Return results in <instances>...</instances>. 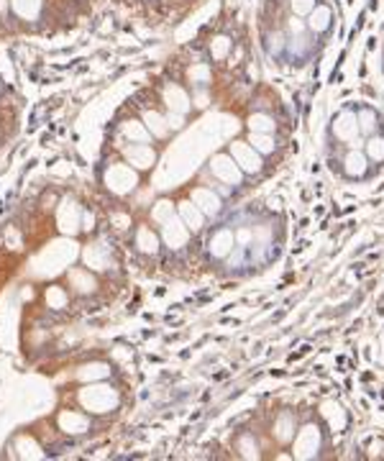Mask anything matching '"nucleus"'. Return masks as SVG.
Masks as SVG:
<instances>
[{"label": "nucleus", "mask_w": 384, "mask_h": 461, "mask_svg": "<svg viewBox=\"0 0 384 461\" xmlns=\"http://www.w3.org/2000/svg\"><path fill=\"white\" fill-rule=\"evenodd\" d=\"M228 154L233 156V161H236L238 167H241V172L246 174L262 172V154L256 152L251 144H246V141H233Z\"/></svg>", "instance_id": "obj_5"}, {"label": "nucleus", "mask_w": 384, "mask_h": 461, "mask_svg": "<svg viewBox=\"0 0 384 461\" xmlns=\"http://www.w3.org/2000/svg\"><path fill=\"white\" fill-rule=\"evenodd\" d=\"M274 438L279 443H287V441H292L295 438V415L292 413H282L279 418L274 421Z\"/></svg>", "instance_id": "obj_19"}, {"label": "nucleus", "mask_w": 384, "mask_h": 461, "mask_svg": "<svg viewBox=\"0 0 384 461\" xmlns=\"http://www.w3.org/2000/svg\"><path fill=\"white\" fill-rule=\"evenodd\" d=\"M167 123H169V131H172V128H182V123H185V115H182V113H172V110H169V115H167Z\"/></svg>", "instance_id": "obj_39"}, {"label": "nucleus", "mask_w": 384, "mask_h": 461, "mask_svg": "<svg viewBox=\"0 0 384 461\" xmlns=\"http://www.w3.org/2000/svg\"><path fill=\"white\" fill-rule=\"evenodd\" d=\"M364 154H366V159H369V161H377V164H382V161H384V139H382V136H366Z\"/></svg>", "instance_id": "obj_24"}, {"label": "nucleus", "mask_w": 384, "mask_h": 461, "mask_svg": "<svg viewBox=\"0 0 384 461\" xmlns=\"http://www.w3.org/2000/svg\"><path fill=\"white\" fill-rule=\"evenodd\" d=\"M323 415H325V421L330 423V428H333V431H341V428L346 426L344 410L338 408V405H333V402H325V405H323Z\"/></svg>", "instance_id": "obj_27"}, {"label": "nucleus", "mask_w": 384, "mask_h": 461, "mask_svg": "<svg viewBox=\"0 0 384 461\" xmlns=\"http://www.w3.org/2000/svg\"><path fill=\"white\" fill-rule=\"evenodd\" d=\"M333 136L344 144H351L354 139H359V118L354 110H341L333 120Z\"/></svg>", "instance_id": "obj_7"}, {"label": "nucleus", "mask_w": 384, "mask_h": 461, "mask_svg": "<svg viewBox=\"0 0 384 461\" xmlns=\"http://www.w3.org/2000/svg\"><path fill=\"white\" fill-rule=\"evenodd\" d=\"M69 280L77 285V290H80V292H90V290L95 288V280L90 277L88 272H82V269H74V272H69Z\"/></svg>", "instance_id": "obj_32"}, {"label": "nucleus", "mask_w": 384, "mask_h": 461, "mask_svg": "<svg viewBox=\"0 0 384 461\" xmlns=\"http://www.w3.org/2000/svg\"><path fill=\"white\" fill-rule=\"evenodd\" d=\"M18 448H21V456H41L39 454V446H36L34 441H21Z\"/></svg>", "instance_id": "obj_38"}, {"label": "nucleus", "mask_w": 384, "mask_h": 461, "mask_svg": "<svg viewBox=\"0 0 384 461\" xmlns=\"http://www.w3.org/2000/svg\"><path fill=\"white\" fill-rule=\"evenodd\" d=\"M11 8L21 21H36L44 11V0H11Z\"/></svg>", "instance_id": "obj_17"}, {"label": "nucleus", "mask_w": 384, "mask_h": 461, "mask_svg": "<svg viewBox=\"0 0 384 461\" xmlns=\"http://www.w3.org/2000/svg\"><path fill=\"white\" fill-rule=\"evenodd\" d=\"M164 103H167V108L172 113H182V115L192 108L190 95L185 93L180 85H167V90H164Z\"/></svg>", "instance_id": "obj_12"}, {"label": "nucleus", "mask_w": 384, "mask_h": 461, "mask_svg": "<svg viewBox=\"0 0 384 461\" xmlns=\"http://www.w3.org/2000/svg\"><path fill=\"white\" fill-rule=\"evenodd\" d=\"M177 210H180V218H182V223L190 228V231H192V234H195V231H200V228L205 226V213H202L200 207H197L192 200H190V203H180V207H177Z\"/></svg>", "instance_id": "obj_13"}, {"label": "nucleus", "mask_w": 384, "mask_h": 461, "mask_svg": "<svg viewBox=\"0 0 384 461\" xmlns=\"http://www.w3.org/2000/svg\"><path fill=\"white\" fill-rule=\"evenodd\" d=\"M144 126L149 128V134L156 136V139H164L169 134V123L164 115H159L156 110H146L144 113Z\"/></svg>", "instance_id": "obj_20"}, {"label": "nucleus", "mask_w": 384, "mask_h": 461, "mask_svg": "<svg viewBox=\"0 0 384 461\" xmlns=\"http://www.w3.org/2000/svg\"><path fill=\"white\" fill-rule=\"evenodd\" d=\"M366 167H369V159H366L364 149H349V154H346V159H344L346 177H351V180H361V177L366 174Z\"/></svg>", "instance_id": "obj_11"}, {"label": "nucleus", "mask_w": 384, "mask_h": 461, "mask_svg": "<svg viewBox=\"0 0 384 461\" xmlns=\"http://www.w3.org/2000/svg\"><path fill=\"white\" fill-rule=\"evenodd\" d=\"M110 369L105 367V364H88V367H82L80 372H77V377H80L82 382H95V380H108Z\"/></svg>", "instance_id": "obj_26"}, {"label": "nucleus", "mask_w": 384, "mask_h": 461, "mask_svg": "<svg viewBox=\"0 0 384 461\" xmlns=\"http://www.w3.org/2000/svg\"><path fill=\"white\" fill-rule=\"evenodd\" d=\"M123 154H126L128 164L136 169H149L156 161L154 149L146 147V144H131V147L123 149Z\"/></svg>", "instance_id": "obj_9"}, {"label": "nucleus", "mask_w": 384, "mask_h": 461, "mask_svg": "<svg viewBox=\"0 0 384 461\" xmlns=\"http://www.w3.org/2000/svg\"><path fill=\"white\" fill-rule=\"evenodd\" d=\"M121 131L126 139H131V144H146V141H151V134H149V128L144 126L141 120H126L121 126Z\"/></svg>", "instance_id": "obj_21"}, {"label": "nucleus", "mask_w": 384, "mask_h": 461, "mask_svg": "<svg viewBox=\"0 0 384 461\" xmlns=\"http://www.w3.org/2000/svg\"><path fill=\"white\" fill-rule=\"evenodd\" d=\"M162 236L172 249H182L185 244H187V239H190V228L182 223V218H175V215H172V218L164 223Z\"/></svg>", "instance_id": "obj_8"}, {"label": "nucleus", "mask_w": 384, "mask_h": 461, "mask_svg": "<svg viewBox=\"0 0 384 461\" xmlns=\"http://www.w3.org/2000/svg\"><path fill=\"white\" fill-rule=\"evenodd\" d=\"M59 231L67 236H74L82 228V207L74 200H64L59 205V215H57Z\"/></svg>", "instance_id": "obj_6"}, {"label": "nucleus", "mask_w": 384, "mask_h": 461, "mask_svg": "<svg viewBox=\"0 0 384 461\" xmlns=\"http://www.w3.org/2000/svg\"><path fill=\"white\" fill-rule=\"evenodd\" d=\"M290 6H292V16L308 18L313 13V8L318 6V0H290Z\"/></svg>", "instance_id": "obj_33"}, {"label": "nucleus", "mask_w": 384, "mask_h": 461, "mask_svg": "<svg viewBox=\"0 0 384 461\" xmlns=\"http://www.w3.org/2000/svg\"><path fill=\"white\" fill-rule=\"evenodd\" d=\"M136 246L141 249L144 254H156L159 251V236L149 226H141L136 231Z\"/></svg>", "instance_id": "obj_22"}, {"label": "nucleus", "mask_w": 384, "mask_h": 461, "mask_svg": "<svg viewBox=\"0 0 384 461\" xmlns=\"http://www.w3.org/2000/svg\"><path fill=\"white\" fill-rule=\"evenodd\" d=\"M320 431L318 426H305L295 438V446H292V456L295 459H315L318 451H320Z\"/></svg>", "instance_id": "obj_2"}, {"label": "nucleus", "mask_w": 384, "mask_h": 461, "mask_svg": "<svg viewBox=\"0 0 384 461\" xmlns=\"http://www.w3.org/2000/svg\"><path fill=\"white\" fill-rule=\"evenodd\" d=\"M231 47H233V41L228 39V36H216V39L210 41V57L216 62H221V59H226L228 57V52H231Z\"/></svg>", "instance_id": "obj_28"}, {"label": "nucleus", "mask_w": 384, "mask_h": 461, "mask_svg": "<svg viewBox=\"0 0 384 461\" xmlns=\"http://www.w3.org/2000/svg\"><path fill=\"white\" fill-rule=\"evenodd\" d=\"M85 261H88L90 269H108L110 264V251L105 244H93V246L85 249Z\"/></svg>", "instance_id": "obj_18"}, {"label": "nucleus", "mask_w": 384, "mask_h": 461, "mask_svg": "<svg viewBox=\"0 0 384 461\" xmlns=\"http://www.w3.org/2000/svg\"><path fill=\"white\" fill-rule=\"evenodd\" d=\"M238 448H241V456H246V459H256L259 456V446H256V441H251V436H243L238 441Z\"/></svg>", "instance_id": "obj_35"}, {"label": "nucleus", "mask_w": 384, "mask_h": 461, "mask_svg": "<svg viewBox=\"0 0 384 461\" xmlns=\"http://www.w3.org/2000/svg\"><path fill=\"white\" fill-rule=\"evenodd\" d=\"M249 144L256 149V152L262 154V156H264V154H272V152H274V147H277L274 136H272V134H251Z\"/></svg>", "instance_id": "obj_29"}, {"label": "nucleus", "mask_w": 384, "mask_h": 461, "mask_svg": "<svg viewBox=\"0 0 384 461\" xmlns=\"http://www.w3.org/2000/svg\"><path fill=\"white\" fill-rule=\"evenodd\" d=\"M267 52L272 54V57H282L284 52V41H282V34H274V39L267 41Z\"/></svg>", "instance_id": "obj_37"}, {"label": "nucleus", "mask_w": 384, "mask_h": 461, "mask_svg": "<svg viewBox=\"0 0 384 461\" xmlns=\"http://www.w3.org/2000/svg\"><path fill=\"white\" fill-rule=\"evenodd\" d=\"M93 223H95L93 213H88V210H82V228H85V231H90V228H93Z\"/></svg>", "instance_id": "obj_41"}, {"label": "nucleus", "mask_w": 384, "mask_h": 461, "mask_svg": "<svg viewBox=\"0 0 384 461\" xmlns=\"http://www.w3.org/2000/svg\"><path fill=\"white\" fill-rule=\"evenodd\" d=\"M172 215H175V207H172V203H167V200H162L159 203V205L154 207V213H151V218H154L156 223H167L169 218H172Z\"/></svg>", "instance_id": "obj_34"}, {"label": "nucleus", "mask_w": 384, "mask_h": 461, "mask_svg": "<svg viewBox=\"0 0 384 461\" xmlns=\"http://www.w3.org/2000/svg\"><path fill=\"white\" fill-rule=\"evenodd\" d=\"M359 118V134L361 136H374V131H377V110H371V108H361L356 113Z\"/></svg>", "instance_id": "obj_23"}, {"label": "nucleus", "mask_w": 384, "mask_h": 461, "mask_svg": "<svg viewBox=\"0 0 384 461\" xmlns=\"http://www.w3.org/2000/svg\"><path fill=\"white\" fill-rule=\"evenodd\" d=\"M80 402L90 413H110V410L118 408V392L108 385H93L90 382L80 392Z\"/></svg>", "instance_id": "obj_1"}, {"label": "nucleus", "mask_w": 384, "mask_h": 461, "mask_svg": "<svg viewBox=\"0 0 384 461\" xmlns=\"http://www.w3.org/2000/svg\"><path fill=\"white\" fill-rule=\"evenodd\" d=\"M287 31H290V36H300L308 31V21L300 18V16H292L290 21H287Z\"/></svg>", "instance_id": "obj_36"}, {"label": "nucleus", "mask_w": 384, "mask_h": 461, "mask_svg": "<svg viewBox=\"0 0 384 461\" xmlns=\"http://www.w3.org/2000/svg\"><path fill=\"white\" fill-rule=\"evenodd\" d=\"M192 203H195L205 215H216L218 210H221V198L208 188H197L195 193H192Z\"/></svg>", "instance_id": "obj_14"}, {"label": "nucleus", "mask_w": 384, "mask_h": 461, "mask_svg": "<svg viewBox=\"0 0 384 461\" xmlns=\"http://www.w3.org/2000/svg\"><path fill=\"white\" fill-rule=\"evenodd\" d=\"M233 246H236V234L231 228H218L210 239V254L216 259H226L233 251Z\"/></svg>", "instance_id": "obj_10"}, {"label": "nucleus", "mask_w": 384, "mask_h": 461, "mask_svg": "<svg viewBox=\"0 0 384 461\" xmlns=\"http://www.w3.org/2000/svg\"><path fill=\"white\" fill-rule=\"evenodd\" d=\"M59 428L64 431V433H85L90 428V421L85 418L82 413H74V410H64V413L59 415Z\"/></svg>", "instance_id": "obj_16"}, {"label": "nucleus", "mask_w": 384, "mask_h": 461, "mask_svg": "<svg viewBox=\"0 0 384 461\" xmlns=\"http://www.w3.org/2000/svg\"><path fill=\"white\" fill-rule=\"evenodd\" d=\"M187 77H190V82H195V85H205V82H210V77H213V69H210V64L200 62V64H192V67L187 69Z\"/></svg>", "instance_id": "obj_30"}, {"label": "nucleus", "mask_w": 384, "mask_h": 461, "mask_svg": "<svg viewBox=\"0 0 384 461\" xmlns=\"http://www.w3.org/2000/svg\"><path fill=\"white\" fill-rule=\"evenodd\" d=\"M195 101H197V106H200V108H205V106H208V103H205V101H208V95H205V93H197V95H195Z\"/></svg>", "instance_id": "obj_42"}, {"label": "nucleus", "mask_w": 384, "mask_h": 461, "mask_svg": "<svg viewBox=\"0 0 384 461\" xmlns=\"http://www.w3.org/2000/svg\"><path fill=\"white\" fill-rule=\"evenodd\" d=\"M251 239H254V234H251L249 228H246V231H238V234H236V244H241V246L251 244Z\"/></svg>", "instance_id": "obj_40"}, {"label": "nucleus", "mask_w": 384, "mask_h": 461, "mask_svg": "<svg viewBox=\"0 0 384 461\" xmlns=\"http://www.w3.org/2000/svg\"><path fill=\"white\" fill-rule=\"evenodd\" d=\"M330 21H333L330 8L318 3V6L313 8V13L308 16V31H313V34H325L330 28Z\"/></svg>", "instance_id": "obj_15"}, {"label": "nucleus", "mask_w": 384, "mask_h": 461, "mask_svg": "<svg viewBox=\"0 0 384 461\" xmlns=\"http://www.w3.org/2000/svg\"><path fill=\"white\" fill-rule=\"evenodd\" d=\"M210 172H213L216 180L226 182V185H241V180H243L241 167L233 161L231 154H216V156L210 159Z\"/></svg>", "instance_id": "obj_4"}, {"label": "nucleus", "mask_w": 384, "mask_h": 461, "mask_svg": "<svg viewBox=\"0 0 384 461\" xmlns=\"http://www.w3.org/2000/svg\"><path fill=\"white\" fill-rule=\"evenodd\" d=\"M105 185L113 190L115 195H126L139 185V177L131 169V164H113V167L105 172Z\"/></svg>", "instance_id": "obj_3"}, {"label": "nucleus", "mask_w": 384, "mask_h": 461, "mask_svg": "<svg viewBox=\"0 0 384 461\" xmlns=\"http://www.w3.org/2000/svg\"><path fill=\"white\" fill-rule=\"evenodd\" d=\"M249 131L251 134H272L274 131V118L267 113H254L249 118Z\"/></svg>", "instance_id": "obj_25"}, {"label": "nucleus", "mask_w": 384, "mask_h": 461, "mask_svg": "<svg viewBox=\"0 0 384 461\" xmlns=\"http://www.w3.org/2000/svg\"><path fill=\"white\" fill-rule=\"evenodd\" d=\"M8 3H11V0H0V16L8 13Z\"/></svg>", "instance_id": "obj_43"}, {"label": "nucleus", "mask_w": 384, "mask_h": 461, "mask_svg": "<svg viewBox=\"0 0 384 461\" xmlns=\"http://www.w3.org/2000/svg\"><path fill=\"white\" fill-rule=\"evenodd\" d=\"M67 300H69V295H67V290H64V288H49V290H47V302H49V307H54V310H62V307L67 305Z\"/></svg>", "instance_id": "obj_31"}]
</instances>
